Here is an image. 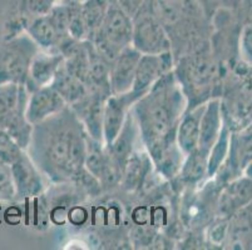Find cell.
<instances>
[{
    "mask_svg": "<svg viewBox=\"0 0 252 250\" xmlns=\"http://www.w3.org/2000/svg\"><path fill=\"white\" fill-rule=\"evenodd\" d=\"M88 133L70 107L33 125L27 153L45 179L56 184H75L91 195L102 187L86 168Z\"/></svg>",
    "mask_w": 252,
    "mask_h": 250,
    "instance_id": "6da1fadb",
    "label": "cell"
},
{
    "mask_svg": "<svg viewBox=\"0 0 252 250\" xmlns=\"http://www.w3.org/2000/svg\"><path fill=\"white\" fill-rule=\"evenodd\" d=\"M187 100L173 70L156 83L132 107L141 143L157 174L175 180L186 155L177 144V129Z\"/></svg>",
    "mask_w": 252,
    "mask_h": 250,
    "instance_id": "7a4b0ae2",
    "label": "cell"
},
{
    "mask_svg": "<svg viewBox=\"0 0 252 250\" xmlns=\"http://www.w3.org/2000/svg\"><path fill=\"white\" fill-rule=\"evenodd\" d=\"M146 3L168 34L175 60L210 41L212 22L196 0H146Z\"/></svg>",
    "mask_w": 252,
    "mask_h": 250,
    "instance_id": "3957f363",
    "label": "cell"
},
{
    "mask_svg": "<svg viewBox=\"0 0 252 250\" xmlns=\"http://www.w3.org/2000/svg\"><path fill=\"white\" fill-rule=\"evenodd\" d=\"M173 74L185 94L187 108L221 96L224 64L216 58L211 40L176 59Z\"/></svg>",
    "mask_w": 252,
    "mask_h": 250,
    "instance_id": "277c9868",
    "label": "cell"
},
{
    "mask_svg": "<svg viewBox=\"0 0 252 250\" xmlns=\"http://www.w3.org/2000/svg\"><path fill=\"white\" fill-rule=\"evenodd\" d=\"M29 91L25 85L8 83L0 84V129L5 130L27 150L31 143L33 125L27 119Z\"/></svg>",
    "mask_w": 252,
    "mask_h": 250,
    "instance_id": "5b68a950",
    "label": "cell"
},
{
    "mask_svg": "<svg viewBox=\"0 0 252 250\" xmlns=\"http://www.w3.org/2000/svg\"><path fill=\"white\" fill-rule=\"evenodd\" d=\"M132 18L122 10L116 0H109L107 14L91 41L97 52L111 64L126 48L132 45Z\"/></svg>",
    "mask_w": 252,
    "mask_h": 250,
    "instance_id": "8992f818",
    "label": "cell"
},
{
    "mask_svg": "<svg viewBox=\"0 0 252 250\" xmlns=\"http://www.w3.org/2000/svg\"><path fill=\"white\" fill-rule=\"evenodd\" d=\"M39 47L27 33L0 40V84L25 85Z\"/></svg>",
    "mask_w": 252,
    "mask_h": 250,
    "instance_id": "52a82bcc",
    "label": "cell"
},
{
    "mask_svg": "<svg viewBox=\"0 0 252 250\" xmlns=\"http://www.w3.org/2000/svg\"><path fill=\"white\" fill-rule=\"evenodd\" d=\"M25 33L35 41L39 49L59 52L62 44L70 38L67 0H57L49 13L34 20Z\"/></svg>",
    "mask_w": 252,
    "mask_h": 250,
    "instance_id": "ba28073f",
    "label": "cell"
},
{
    "mask_svg": "<svg viewBox=\"0 0 252 250\" xmlns=\"http://www.w3.org/2000/svg\"><path fill=\"white\" fill-rule=\"evenodd\" d=\"M132 47L141 54H162L171 52V40L163 25L153 15L147 3L132 18Z\"/></svg>",
    "mask_w": 252,
    "mask_h": 250,
    "instance_id": "9c48e42d",
    "label": "cell"
},
{
    "mask_svg": "<svg viewBox=\"0 0 252 250\" xmlns=\"http://www.w3.org/2000/svg\"><path fill=\"white\" fill-rule=\"evenodd\" d=\"M57 0H8L1 19V39L25 33L29 25L50 11Z\"/></svg>",
    "mask_w": 252,
    "mask_h": 250,
    "instance_id": "30bf717a",
    "label": "cell"
},
{
    "mask_svg": "<svg viewBox=\"0 0 252 250\" xmlns=\"http://www.w3.org/2000/svg\"><path fill=\"white\" fill-rule=\"evenodd\" d=\"M252 160V120L238 130L231 132L228 154L220 170L212 179L220 188L233 179L244 175V170Z\"/></svg>",
    "mask_w": 252,
    "mask_h": 250,
    "instance_id": "8fae6325",
    "label": "cell"
},
{
    "mask_svg": "<svg viewBox=\"0 0 252 250\" xmlns=\"http://www.w3.org/2000/svg\"><path fill=\"white\" fill-rule=\"evenodd\" d=\"M173 66L175 58L172 52L162 54H142L137 65L133 86L130 90L142 98L162 77L172 72Z\"/></svg>",
    "mask_w": 252,
    "mask_h": 250,
    "instance_id": "7c38bea8",
    "label": "cell"
},
{
    "mask_svg": "<svg viewBox=\"0 0 252 250\" xmlns=\"http://www.w3.org/2000/svg\"><path fill=\"white\" fill-rule=\"evenodd\" d=\"M10 169L15 187V201L42 195L45 189V176L36 168L27 151H23L10 165Z\"/></svg>",
    "mask_w": 252,
    "mask_h": 250,
    "instance_id": "4fadbf2b",
    "label": "cell"
},
{
    "mask_svg": "<svg viewBox=\"0 0 252 250\" xmlns=\"http://www.w3.org/2000/svg\"><path fill=\"white\" fill-rule=\"evenodd\" d=\"M141 96L132 90L123 94H111L103 109V143L108 145L118 137L134 103Z\"/></svg>",
    "mask_w": 252,
    "mask_h": 250,
    "instance_id": "5bb4252c",
    "label": "cell"
},
{
    "mask_svg": "<svg viewBox=\"0 0 252 250\" xmlns=\"http://www.w3.org/2000/svg\"><path fill=\"white\" fill-rule=\"evenodd\" d=\"M109 95L107 91L88 90L79 102L70 105L89 137L98 141H103V109Z\"/></svg>",
    "mask_w": 252,
    "mask_h": 250,
    "instance_id": "9a60e30c",
    "label": "cell"
},
{
    "mask_svg": "<svg viewBox=\"0 0 252 250\" xmlns=\"http://www.w3.org/2000/svg\"><path fill=\"white\" fill-rule=\"evenodd\" d=\"M252 201V179L241 175L221 188L216 209L220 218H231Z\"/></svg>",
    "mask_w": 252,
    "mask_h": 250,
    "instance_id": "2e32d148",
    "label": "cell"
},
{
    "mask_svg": "<svg viewBox=\"0 0 252 250\" xmlns=\"http://www.w3.org/2000/svg\"><path fill=\"white\" fill-rule=\"evenodd\" d=\"M65 107L68 105L64 102L61 94L52 85H47L29 93L25 114L29 123L32 125H35L61 113Z\"/></svg>",
    "mask_w": 252,
    "mask_h": 250,
    "instance_id": "e0dca14e",
    "label": "cell"
},
{
    "mask_svg": "<svg viewBox=\"0 0 252 250\" xmlns=\"http://www.w3.org/2000/svg\"><path fill=\"white\" fill-rule=\"evenodd\" d=\"M141 53L132 45L126 48L109 66V86L112 94H123L132 89Z\"/></svg>",
    "mask_w": 252,
    "mask_h": 250,
    "instance_id": "ac0fdd59",
    "label": "cell"
},
{
    "mask_svg": "<svg viewBox=\"0 0 252 250\" xmlns=\"http://www.w3.org/2000/svg\"><path fill=\"white\" fill-rule=\"evenodd\" d=\"M64 64V58L59 52H45L39 49L32 61L25 88L29 93L52 84L57 73Z\"/></svg>",
    "mask_w": 252,
    "mask_h": 250,
    "instance_id": "d6986e66",
    "label": "cell"
},
{
    "mask_svg": "<svg viewBox=\"0 0 252 250\" xmlns=\"http://www.w3.org/2000/svg\"><path fill=\"white\" fill-rule=\"evenodd\" d=\"M222 128H223V115H222L221 100L220 98H214L208 100L205 105L203 115L201 119L200 140L197 149L210 154L211 148L219 139Z\"/></svg>",
    "mask_w": 252,
    "mask_h": 250,
    "instance_id": "ffe728a7",
    "label": "cell"
},
{
    "mask_svg": "<svg viewBox=\"0 0 252 250\" xmlns=\"http://www.w3.org/2000/svg\"><path fill=\"white\" fill-rule=\"evenodd\" d=\"M205 105L187 108L181 118L177 129V144L183 154L187 155L198 148L201 130V119L203 115Z\"/></svg>",
    "mask_w": 252,
    "mask_h": 250,
    "instance_id": "44dd1931",
    "label": "cell"
},
{
    "mask_svg": "<svg viewBox=\"0 0 252 250\" xmlns=\"http://www.w3.org/2000/svg\"><path fill=\"white\" fill-rule=\"evenodd\" d=\"M152 168L155 167L146 149L144 151L136 149L126 164L119 187L127 193L136 192L143 185L146 178L152 171Z\"/></svg>",
    "mask_w": 252,
    "mask_h": 250,
    "instance_id": "7402d4cb",
    "label": "cell"
},
{
    "mask_svg": "<svg viewBox=\"0 0 252 250\" xmlns=\"http://www.w3.org/2000/svg\"><path fill=\"white\" fill-rule=\"evenodd\" d=\"M207 163L208 154L205 151L196 149L187 154L183 160L182 168L176 179L181 184L189 190L201 189L205 185L207 178Z\"/></svg>",
    "mask_w": 252,
    "mask_h": 250,
    "instance_id": "603a6c76",
    "label": "cell"
},
{
    "mask_svg": "<svg viewBox=\"0 0 252 250\" xmlns=\"http://www.w3.org/2000/svg\"><path fill=\"white\" fill-rule=\"evenodd\" d=\"M50 85L61 94L68 107L79 102L88 93V88L86 86V84L77 77L70 74L65 69L64 64L61 66Z\"/></svg>",
    "mask_w": 252,
    "mask_h": 250,
    "instance_id": "cb8c5ba5",
    "label": "cell"
},
{
    "mask_svg": "<svg viewBox=\"0 0 252 250\" xmlns=\"http://www.w3.org/2000/svg\"><path fill=\"white\" fill-rule=\"evenodd\" d=\"M109 6V0H82V15L87 30V40L91 41L99 29Z\"/></svg>",
    "mask_w": 252,
    "mask_h": 250,
    "instance_id": "d4e9b609",
    "label": "cell"
},
{
    "mask_svg": "<svg viewBox=\"0 0 252 250\" xmlns=\"http://www.w3.org/2000/svg\"><path fill=\"white\" fill-rule=\"evenodd\" d=\"M230 138H231V130L228 129L223 124V128L221 130L219 139L214 146L211 148L210 154H208V163H207V178L208 180L214 179L217 171L222 167L226 158L228 154V149H230Z\"/></svg>",
    "mask_w": 252,
    "mask_h": 250,
    "instance_id": "484cf974",
    "label": "cell"
},
{
    "mask_svg": "<svg viewBox=\"0 0 252 250\" xmlns=\"http://www.w3.org/2000/svg\"><path fill=\"white\" fill-rule=\"evenodd\" d=\"M23 150L17 141L5 132L0 129V162L11 165L22 155Z\"/></svg>",
    "mask_w": 252,
    "mask_h": 250,
    "instance_id": "4316f807",
    "label": "cell"
},
{
    "mask_svg": "<svg viewBox=\"0 0 252 250\" xmlns=\"http://www.w3.org/2000/svg\"><path fill=\"white\" fill-rule=\"evenodd\" d=\"M15 201V187L10 165L0 162V203Z\"/></svg>",
    "mask_w": 252,
    "mask_h": 250,
    "instance_id": "83f0119b",
    "label": "cell"
},
{
    "mask_svg": "<svg viewBox=\"0 0 252 250\" xmlns=\"http://www.w3.org/2000/svg\"><path fill=\"white\" fill-rule=\"evenodd\" d=\"M238 54L244 63L252 68V25H244L238 40Z\"/></svg>",
    "mask_w": 252,
    "mask_h": 250,
    "instance_id": "f1b7e54d",
    "label": "cell"
},
{
    "mask_svg": "<svg viewBox=\"0 0 252 250\" xmlns=\"http://www.w3.org/2000/svg\"><path fill=\"white\" fill-rule=\"evenodd\" d=\"M238 20L244 25H252V0H241L240 6L236 10Z\"/></svg>",
    "mask_w": 252,
    "mask_h": 250,
    "instance_id": "f546056e",
    "label": "cell"
},
{
    "mask_svg": "<svg viewBox=\"0 0 252 250\" xmlns=\"http://www.w3.org/2000/svg\"><path fill=\"white\" fill-rule=\"evenodd\" d=\"M116 1L130 18H133L146 3V0H116Z\"/></svg>",
    "mask_w": 252,
    "mask_h": 250,
    "instance_id": "4dcf8cb0",
    "label": "cell"
},
{
    "mask_svg": "<svg viewBox=\"0 0 252 250\" xmlns=\"http://www.w3.org/2000/svg\"><path fill=\"white\" fill-rule=\"evenodd\" d=\"M196 1L201 6L206 17L212 22V18H214L216 11L220 9L219 0H196Z\"/></svg>",
    "mask_w": 252,
    "mask_h": 250,
    "instance_id": "1f68e13d",
    "label": "cell"
},
{
    "mask_svg": "<svg viewBox=\"0 0 252 250\" xmlns=\"http://www.w3.org/2000/svg\"><path fill=\"white\" fill-rule=\"evenodd\" d=\"M219 3H220V8L236 11L238 6H240L241 0H219Z\"/></svg>",
    "mask_w": 252,
    "mask_h": 250,
    "instance_id": "d6a6232c",
    "label": "cell"
},
{
    "mask_svg": "<svg viewBox=\"0 0 252 250\" xmlns=\"http://www.w3.org/2000/svg\"><path fill=\"white\" fill-rule=\"evenodd\" d=\"M244 175H245V176H247V178L252 179V160H251V162L249 163V164H247L246 168H245V170H244Z\"/></svg>",
    "mask_w": 252,
    "mask_h": 250,
    "instance_id": "836d02e7",
    "label": "cell"
}]
</instances>
